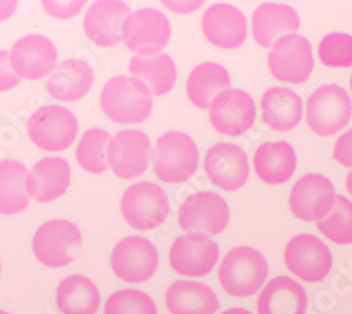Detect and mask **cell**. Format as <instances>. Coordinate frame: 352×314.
<instances>
[{"instance_id": "1", "label": "cell", "mask_w": 352, "mask_h": 314, "mask_svg": "<svg viewBox=\"0 0 352 314\" xmlns=\"http://www.w3.org/2000/svg\"><path fill=\"white\" fill-rule=\"evenodd\" d=\"M151 95L142 80L134 76H116L102 89L100 104L116 124H140L151 116Z\"/></svg>"}, {"instance_id": "2", "label": "cell", "mask_w": 352, "mask_h": 314, "mask_svg": "<svg viewBox=\"0 0 352 314\" xmlns=\"http://www.w3.org/2000/svg\"><path fill=\"white\" fill-rule=\"evenodd\" d=\"M268 276L265 256L251 247H236L227 252L219 269L221 288L231 296L255 295Z\"/></svg>"}, {"instance_id": "3", "label": "cell", "mask_w": 352, "mask_h": 314, "mask_svg": "<svg viewBox=\"0 0 352 314\" xmlns=\"http://www.w3.org/2000/svg\"><path fill=\"white\" fill-rule=\"evenodd\" d=\"M155 175L165 183L189 181L199 168V150L190 135L168 131L157 138L154 150Z\"/></svg>"}, {"instance_id": "4", "label": "cell", "mask_w": 352, "mask_h": 314, "mask_svg": "<svg viewBox=\"0 0 352 314\" xmlns=\"http://www.w3.org/2000/svg\"><path fill=\"white\" fill-rule=\"evenodd\" d=\"M82 248L79 227L68 220H50L33 237V252L40 264L48 268H63L74 262Z\"/></svg>"}, {"instance_id": "5", "label": "cell", "mask_w": 352, "mask_h": 314, "mask_svg": "<svg viewBox=\"0 0 352 314\" xmlns=\"http://www.w3.org/2000/svg\"><path fill=\"white\" fill-rule=\"evenodd\" d=\"M75 114L63 106H44L32 114L27 133L34 144L50 153L68 150L78 135Z\"/></svg>"}, {"instance_id": "6", "label": "cell", "mask_w": 352, "mask_h": 314, "mask_svg": "<svg viewBox=\"0 0 352 314\" xmlns=\"http://www.w3.org/2000/svg\"><path fill=\"white\" fill-rule=\"evenodd\" d=\"M169 199L164 189L153 182H138L127 188L120 212L129 225L141 232L158 228L169 214Z\"/></svg>"}, {"instance_id": "7", "label": "cell", "mask_w": 352, "mask_h": 314, "mask_svg": "<svg viewBox=\"0 0 352 314\" xmlns=\"http://www.w3.org/2000/svg\"><path fill=\"white\" fill-rule=\"evenodd\" d=\"M351 116V98L338 85H322L307 99L306 120L320 137L334 135L349 123Z\"/></svg>"}, {"instance_id": "8", "label": "cell", "mask_w": 352, "mask_h": 314, "mask_svg": "<svg viewBox=\"0 0 352 314\" xmlns=\"http://www.w3.org/2000/svg\"><path fill=\"white\" fill-rule=\"evenodd\" d=\"M172 28L168 17L157 9H140L123 24V41L129 51L150 56L157 55L169 43Z\"/></svg>"}, {"instance_id": "9", "label": "cell", "mask_w": 352, "mask_h": 314, "mask_svg": "<svg viewBox=\"0 0 352 314\" xmlns=\"http://www.w3.org/2000/svg\"><path fill=\"white\" fill-rule=\"evenodd\" d=\"M268 67L271 74L280 82L305 83L314 67L310 41L295 33L280 37L271 48Z\"/></svg>"}, {"instance_id": "10", "label": "cell", "mask_w": 352, "mask_h": 314, "mask_svg": "<svg viewBox=\"0 0 352 314\" xmlns=\"http://www.w3.org/2000/svg\"><path fill=\"white\" fill-rule=\"evenodd\" d=\"M285 264L299 279L310 283L320 282L331 271L333 255L330 248L313 234L293 237L285 248Z\"/></svg>"}, {"instance_id": "11", "label": "cell", "mask_w": 352, "mask_h": 314, "mask_svg": "<svg viewBox=\"0 0 352 314\" xmlns=\"http://www.w3.org/2000/svg\"><path fill=\"white\" fill-rule=\"evenodd\" d=\"M230 209L224 199L213 192H197L181 205L178 223L188 233L217 236L228 225Z\"/></svg>"}, {"instance_id": "12", "label": "cell", "mask_w": 352, "mask_h": 314, "mask_svg": "<svg viewBox=\"0 0 352 314\" xmlns=\"http://www.w3.org/2000/svg\"><path fill=\"white\" fill-rule=\"evenodd\" d=\"M153 155L150 137L140 130L117 133L107 147V161L116 177L134 179L142 175Z\"/></svg>"}, {"instance_id": "13", "label": "cell", "mask_w": 352, "mask_h": 314, "mask_svg": "<svg viewBox=\"0 0 352 314\" xmlns=\"http://www.w3.org/2000/svg\"><path fill=\"white\" fill-rule=\"evenodd\" d=\"M158 251L144 237H127L116 244L111 252V269L129 283H142L154 276L158 268Z\"/></svg>"}, {"instance_id": "14", "label": "cell", "mask_w": 352, "mask_h": 314, "mask_svg": "<svg viewBox=\"0 0 352 314\" xmlns=\"http://www.w3.org/2000/svg\"><path fill=\"white\" fill-rule=\"evenodd\" d=\"M219 256V245L208 234L189 233L173 241L169 249V264L176 273L197 278L210 273Z\"/></svg>"}, {"instance_id": "15", "label": "cell", "mask_w": 352, "mask_h": 314, "mask_svg": "<svg viewBox=\"0 0 352 314\" xmlns=\"http://www.w3.org/2000/svg\"><path fill=\"white\" fill-rule=\"evenodd\" d=\"M336 189L329 178L307 174L292 188L289 208L293 216L305 221L324 218L336 205Z\"/></svg>"}, {"instance_id": "16", "label": "cell", "mask_w": 352, "mask_h": 314, "mask_svg": "<svg viewBox=\"0 0 352 314\" xmlns=\"http://www.w3.org/2000/svg\"><path fill=\"white\" fill-rule=\"evenodd\" d=\"M255 117L254 99L241 89H226L210 104V123L221 135L237 137L247 133L254 126Z\"/></svg>"}, {"instance_id": "17", "label": "cell", "mask_w": 352, "mask_h": 314, "mask_svg": "<svg viewBox=\"0 0 352 314\" xmlns=\"http://www.w3.org/2000/svg\"><path fill=\"white\" fill-rule=\"evenodd\" d=\"M204 172L214 186L227 192H236L248 181L247 154L236 144L219 142L209 148L204 158Z\"/></svg>"}, {"instance_id": "18", "label": "cell", "mask_w": 352, "mask_h": 314, "mask_svg": "<svg viewBox=\"0 0 352 314\" xmlns=\"http://www.w3.org/2000/svg\"><path fill=\"white\" fill-rule=\"evenodd\" d=\"M130 14L129 5L122 0H96L83 17L85 34L99 48L119 45L123 24Z\"/></svg>"}, {"instance_id": "19", "label": "cell", "mask_w": 352, "mask_h": 314, "mask_svg": "<svg viewBox=\"0 0 352 314\" xmlns=\"http://www.w3.org/2000/svg\"><path fill=\"white\" fill-rule=\"evenodd\" d=\"M58 52L51 40L40 34H28L14 43L10 65L23 79L40 80L54 72Z\"/></svg>"}, {"instance_id": "20", "label": "cell", "mask_w": 352, "mask_h": 314, "mask_svg": "<svg viewBox=\"0 0 352 314\" xmlns=\"http://www.w3.org/2000/svg\"><path fill=\"white\" fill-rule=\"evenodd\" d=\"M201 30L212 45L223 49H236L247 38V20L237 8L217 3L204 12Z\"/></svg>"}, {"instance_id": "21", "label": "cell", "mask_w": 352, "mask_h": 314, "mask_svg": "<svg viewBox=\"0 0 352 314\" xmlns=\"http://www.w3.org/2000/svg\"><path fill=\"white\" fill-rule=\"evenodd\" d=\"M71 185V166L67 159L48 157L38 161L28 172L25 190L38 203L60 199Z\"/></svg>"}, {"instance_id": "22", "label": "cell", "mask_w": 352, "mask_h": 314, "mask_svg": "<svg viewBox=\"0 0 352 314\" xmlns=\"http://www.w3.org/2000/svg\"><path fill=\"white\" fill-rule=\"evenodd\" d=\"M299 28V14L287 5L263 3L252 13V36L262 48H272L280 37L296 33Z\"/></svg>"}, {"instance_id": "23", "label": "cell", "mask_w": 352, "mask_h": 314, "mask_svg": "<svg viewBox=\"0 0 352 314\" xmlns=\"http://www.w3.org/2000/svg\"><path fill=\"white\" fill-rule=\"evenodd\" d=\"M309 299L302 284L292 278H274L259 293L258 314H306Z\"/></svg>"}, {"instance_id": "24", "label": "cell", "mask_w": 352, "mask_h": 314, "mask_svg": "<svg viewBox=\"0 0 352 314\" xmlns=\"http://www.w3.org/2000/svg\"><path fill=\"white\" fill-rule=\"evenodd\" d=\"M95 75L82 60H67L58 65L47 80L48 93L61 102H78L89 93Z\"/></svg>"}, {"instance_id": "25", "label": "cell", "mask_w": 352, "mask_h": 314, "mask_svg": "<svg viewBox=\"0 0 352 314\" xmlns=\"http://www.w3.org/2000/svg\"><path fill=\"white\" fill-rule=\"evenodd\" d=\"M298 165L296 153L286 141L265 142L254 155V169L258 178L268 185L287 182Z\"/></svg>"}, {"instance_id": "26", "label": "cell", "mask_w": 352, "mask_h": 314, "mask_svg": "<svg viewBox=\"0 0 352 314\" xmlns=\"http://www.w3.org/2000/svg\"><path fill=\"white\" fill-rule=\"evenodd\" d=\"M261 110L263 123L275 131L285 133L293 130L300 123L303 103L296 92L275 87L263 93Z\"/></svg>"}, {"instance_id": "27", "label": "cell", "mask_w": 352, "mask_h": 314, "mask_svg": "<svg viewBox=\"0 0 352 314\" xmlns=\"http://www.w3.org/2000/svg\"><path fill=\"white\" fill-rule=\"evenodd\" d=\"M170 314H214L220 307L216 293L204 283L176 280L165 295Z\"/></svg>"}, {"instance_id": "28", "label": "cell", "mask_w": 352, "mask_h": 314, "mask_svg": "<svg viewBox=\"0 0 352 314\" xmlns=\"http://www.w3.org/2000/svg\"><path fill=\"white\" fill-rule=\"evenodd\" d=\"M56 306L63 314H96L100 293L89 278L76 273L58 284Z\"/></svg>"}, {"instance_id": "29", "label": "cell", "mask_w": 352, "mask_h": 314, "mask_svg": "<svg viewBox=\"0 0 352 314\" xmlns=\"http://www.w3.org/2000/svg\"><path fill=\"white\" fill-rule=\"evenodd\" d=\"M129 71L134 78L142 80L155 96L169 93L178 78L175 63L168 54L150 56L137 55L130 61Z\"/></svg>"}, {"instance_id": "30", "label": "cell", "mask_w": 352, "mask_h": 314, "mask_svg": "<svg viewBox=\"0 0 352 314\" xmlns=\"http://www.w3.org/2000/svg\"><path fill=\"white\" fill-rule=\"evenodd\" d=\"M230 85L231 79L224 67L216 63H204L192 69L186 92L189 100L197 109H209L213 99L223 91L230 89Z\"/></svg>"}, {"instance_id": "31", "label": "cell", "mask_w": 352, "mask_h": 314, "mask_svg": "<svg viewBox=\"0 0 352 314\" xmlns=\"http://www.w3.org/2000/svg\"><path fill=\"white\" fill-rule=\"evenodd\" d=\"M28 170L14 159L0 161V214L14 216L27 209L30 196L25 190Z\"/></svg>"}, {"instance_id": "32", "label": "cell", "mask_w": 352, "mask_h": 314, "mask_svg": "<svg viewBox=\"0 0 352 314\" xmlns=\"http://www.w3.org/2000/svg\"><path fill=\"white\" fill-rule=\"evenodd\" d=\"M110 141V133L103 128L87 130L76 147V161L89 174H103L107 170L104 153Z\"/></svg>"}, {"instance_id": "33", "label": "cell", "mask_w": 352, "mask_h": 314, "mask_svg": "<svg viewBox=\"0 0 352 314\" xmlns=\"http://www.w3.org/2000/svg\"><path fill=\"white\" fill-rule=\"evenodd\" d=\"M317 230L338 245L352 244V203L344 196H337L333 210L317 221Z\"/></svg>"}, {"instance_id": "34", "label": "cell", "mask_w": 352, "mask_h": 314, "mask_svg": "<svg viewBox=\"0 0 352 314\" xmlns=\"http://www.w3.org/2000/svg\"><path fill=\"white\" fill-rule=\"evenodd\" d=\"M104 314H157V306L150 295L137 289H122L106 300Z\"/></svg>"}, {"instance_id": "35", "label": "cell", "mask_w": 352, "mask_h": 314, "mask_svg": "<svg viewBox=\"0 0 352 314\" xmlns=\"http://www.w3.org/2000/svg\"><path fill=\"white\" fill-rule=\"evenodd\" d=\"M317 52L326 67L349 68L352 67V36L331 33L320 41Z\"/></svg>"}, {"instance_id": "36", "label": "cell", "mask_w": 352, "mask_h": 314, "mask_svg": "<svg viewBox=\"0 0 352 314\" xmlns=\"http://www.w3.org/2000/svg\"><path fill=\"white\" fill-rule=\"evenodd\" d=\"M87 0H41L44 10L60 20H69L76 17Z\"/></svg>"}, {"instance_id": "37", "label": "cell", "mask_w": 352, "mask_h": 314, "mask_svg": "<svg viewBox=\"0 0 352 314\" xmlns=\"http://www.w3.org/2000/svg\"><path fill=\"white\" fill-rule=\"evenodd\" d=\"M20 83V76L10 65V52L0 49V92L14 89Z\"/></svg>"}, {"instance_id": "38", "label": "cell", "mask_w": 352, "mask_h": 314, "mask_svg": "<svg viewBox=\"0 0 352 314\" xmlns=\"http://www.w3.org/2000/svg\"><path fill=\"white\" fill-rule=\"evenodd\" d=\"M333 158L342 166L352 168V128L344 133L336 142Z\"/></svg>"}, {"instance_id": "39", "label": "cell", "mask_w": 352, "mask_h": 314, "mask_svg": "<svg viewBox=\"0 0 352 314\" xmlns=\"http://www.w3.org/2000/svg\"><path fill=\"white\" fill-rule=\"evenodd\" d=\"M206 0H161V3L176 14H192L203 6Z\"/></svg>"}, {"instance_id": "40", "label": "cell", "mask_w": 352, "mask_h": 314, "mask_svg": "<svg viewBox=\"0 0 352 314\" xmlns=\"http://www.w3.org/2000/svg\"><path fill=\"white\" fill-rule=\"evenodd\" d=\"M17 3L19 0H0V23H3L14 14Z\"/></svg>"}, {"instance_id": "41", "label": "cell", "mask_w": 352, "mask_h": 314, "mask_svg": "<svg viewBox=\"0 0 352 314\" xmlns=\"http://www.w3.org/2000/svg\"><path fill=\"white\" fill-rule=\"evenodd\" d=\"M221 314H252V313L245 310V309H241V307H232V309H228V310L223 311Z\"/></svg>"}, {"instance_id": "42", "label": "cell", "mask_w": 352, "mask_h": 314, "mask_svg": "<svg viewBox=\"0 0 352 314\" xmlns=\"http://www.w3.org/2000/svg\"><path fill=\"white\" fill-rule=\"evenodd\" d=\"M345 185H346V189L348 192L352 194V170L346 175V181H345Z\"/></svg>"}, {"instance_id": "43", "label": "cell", "mask_w": 352, "mask_h": 314, "mask_svg": "<svg viewBox=\"0 0 352 314\" xmlns=\"http://www.w3.org/2000/svg\"><path fill=\"white\" fill-rule=\"evenodd\" d=\"M349 87H351V91H352V75H351V80H349Z\"/></svg>"}, {"instance_id": "44", "label": "cell", "mask_w": 352, "mask_h": 314, "mask_svg": "<svg viewBox=\"0 0 352 314\" xmlns=\"http://www.w3.org/2000/svg\"><path fill=\"white\" fill-rule=\"evenodd\" d=\"M0 314H10V313H6V311H2V310H0Z\"/></svg>"}, {"instance_id": "45", "label": "cell", "mask_w": 352, "mask_h": 314, "mask_svg": "<svg viewBox=\"0 0 352 314\" xmlns=\"http://www.w3.org/2000/svg\"><path fill=\"white\" fill-rule=\"evenodd\" d=\"M0 271H2V265H0Z\"/></svg>"}]
</instances>
